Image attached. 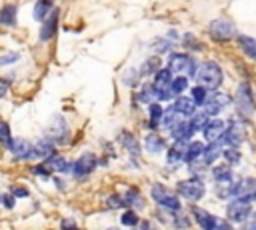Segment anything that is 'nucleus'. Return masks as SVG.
Here are the masks:
<instances>
[{"mask_svg":"<svg viewBox=\"0 0 256 230\" xmlns=\"http://www.w3.org/2000/svg\"><path fill=\"white\" fill-rule=\"evenodd\" d=\"M50 10H52V0H36V4H34V18L40 22V20H44L48 14H50Z\"/></svg>","mask_w":256,"mask_h":230,"instance_id":"c756f323","label":"nucleus"},{"mask_svg":"<svg viewBox=\"0 0 256 230\" xmlns=\"http://www.w3.org/2000/svg\"><path fill=\"white\" fill-rule=\"evenodd\" d=\"M54 154V144L48 140V138H40L36 144H34V158H40V160H46L48 156Z\"/></svg>","mask_w":256,"mask_h":230,"instance_id":"393cba45","label":"nucleus"},{"mask_svg":"<svg viewBox=\"0 0 256 230\" xmlns=\"http://www.w3.org/2000/svg\"><path fill=\"white\" fill-rule=\"evenodd\" d=\"M144 150H148L150 154H160L162 150H166V140H164L160 134L150 132V134H146V138H144Z\"/></svg>","mask_w":256,"mask_h":230,"instance_id":"412c9836","label":"nucleus"},{"mask_svg":"<svg viewBox=\"0 0 256 230\" xmlns=\"http://www.w3.org/2000/svg\"><path fill=\"white\" fill-rule=\"evenodd\" d=\"M148 114H150V122H148V126H150V128H156V126H158V122L162 120L164 108H162L156 100H152V102H148Z\"/></svg>","mask_w":256,"mask_h":230,"instance_id":"c85d7f7f","label":"nucleus"},{"mask_svg":"<svg viewBox=\"0 0 256 230\" xmlns=\"http://www.w3.org/2000/svg\"><path fill=\"white\" fill-rule=\"evenodd\" d=\"M58 18H60L58 10H50V14L44 20H40V32H38L40 42H48L50 38H54L58 30Z\"/></svg>","mask_w":256,"mask_h":230,"instance_id":"4468645a","label":"nucleus"},{"mask_svg":"<svg viewBox=\"0 0 256 230\" xmlns=\"http://www.w3.org/2000/svg\"><path fill=\"white\" fill-rule=\"evenodd\" d=\"M0 198H2V204H4L6 208H14V204H16V200H14V194H2Z\"/></svg>","mask_w":256,"mask_h":230,"instance_id":"de8ad7c7","label":"nucleus"},{"mask_svg":"<svg viewBox=\"0 0 256 230\" xmlns=\"http://www.w3.org/2000/svg\"><path fill=\"white\" fill-rule=\"evenodd\" d=\"M220 156H222V142H220V140H214V142H210L208 146H204L202 160H204L208 166H210V164H214Z\"/></svg>","mask_w":256,"mask_h":230,"instance_id":"5701e85b","label":"nucleus"},{"mask_svg":"<svg viewBox=\"0 0 256 230\" xmlns=\"http://www.w3.org/2000/svg\"><path fill=\"white\" fill-rule=\"evenodd\" d=\"M236 42H238L240 50H242L250 60H256V38H254V36L236 34Z\"/></svg>","mask_w":256,"mask_h":230,"instance_id":"4be33fe9","label":"nucleus"},{"mask_svg":"<svg viewBox=\"0 0 256 230\" xmlns=\"http://www.w3.org/2000/svg\"><path fill=\"white\" fill-rule=\"evenodd\" d=\"M236 34H238L236 32V26L228 18H214L208 24V36L214 42H228V40L236 38Z\"/></svg>","mask_w":256,"mask_h":230,"instance_id":"20e7f679","label":"nucleus"},{"mask_svg":"<svg viewBox=\"0 0 256 230\" xmlns=\"http://www.w3.org/2000/svg\"><path fill=\"white\" fill-rule=\"evenodd\" d=\"M44 138H48L52 144H64L70 138V126L62 116H54L50 124L44 130Z\"/></svg>","mask_w":256,"mask_h":230,"instance_id":"0eeeda50","label":"nucleus"},{"mask_svg":"<svg viewBox=\"0 0 256 230\" xmlns=\"http://www.w3.org/2000/svg\"><path fill=\"white\" fill-rule=\"evenodd\" d=\"M150 196H152V200L158 204V206H162V208H166L168 212H178L180 210V198L178 196H174L164 184H160V182H156V184H152V188H150Z\"/></svg>","mask_w":256,"mask_h":230,"instance_id":"39448f33","label":"nucleus"},{"mask_svg":"<svg viewBox=\"0 0 256 230\" xmlns=\"http://www.w3.org/2000/svg\"><path fill=\"white\" fill-rule=\"evenodd\" d=\"M172 110H176L180 116H192L196 112V102L192 100V96H184V94H178L172 102Z\"/></svg>","mask_w":256,"mask_h":230,"instance_id":"a211bd4d","label":"nucleus"},{"mask_svg":"<svg viewBox=\"0 0 256 230\" xmlns=\"http://www.w3.org/2000/svg\"><path fill=\"white\" fill-rule=\"evenodd\" d=\"M138 98L142 100V102H152V100H156V90H154V86L152 84H144L142 86V90H140V94H138Z\"/></svg>","mask_w":256,"mask_h":230,"instance_id":"4c0bfd02","label":"nucleus"},{"mask_svg":"<svg viewBox=\"0 0 256 230\" xmlns=\"http://www.w3.org/2000/svg\"><path fill=\"white\" fill-rule=\"evenodd\" d=\"M18 58H20L18 52H8V54L0 56V66H4V64H12V62H16Z\"/></svg>","mask_w":256,"mask_h":230,"instance_id":"a18cd8bd","label":"nucleus"},{"mask_svg":"<svg viewBox=\"0 0 256 230\" xmlns=\"http://www.w3.org/2000/svg\"><path fill=\"white\" fill-rule=\"evenodd\" d=\"M32 172H34V174H38V176H48V174H50V170L46 168V164H40V166H32Z\"/></svg>","mask_w":256,"mask_h":230,"instance_id":"09e8293b","label":"nucleus"},{"mask_svg":"<svg viewBox=\"0 0 256 230\" xmlns=\"http://www.w3.org/2000/svg\"><path fill=\"white\" fill-rule=\"evenodd\" d=\"M212 178H214V182H228L234 178V172H232L230 164H216L212 168Z\"/></svg>","mask_w":256,"mask_h":230,"instance_id":"bb28decb","label":"nucleus"},{"mask_svg":"<svg viewBox=\"0 0 256 230\" xmlns=\"http://www.w3.org/2000/svg\"><path fill=\"white\" fill-rule=\"evenodd\" d=\"M196 60L190 54L184 52H170L168 56V68L172 70V74H186V76H194L196 72Z\"/></svg>","mask_w":256,"mask_h":230,"instance_id":"423d86ee","label":"nucleus"},{"mask_svg":"<svg viewBox=\"0 0 256 230\" xmlns=\"http://www.w3.org/2000/svg\"><path fill=\"white\" fill-rule=\"evenodd\" d=\"M62 228H74L76 226V222L72 220V218H66V220H62V224H60Z\"/></svg>","mask_w":256,"mask_h":230,"instance_id":"603ef678","label":"nucleus"},{"mask_svg":"<svg viewBox=\"0 0 256 230\" xmlns=\"http://www.w3.org/2000/svg\"><path fill=\"white\" fill-rule=\"evenodd\" d=\"M206 96H208V90L204 88V86H194L192 88V100L196 102V106H202V102L206 100Z\"/></svg>","mask_w":256,"mask_h":230,"instance_id":"ea45409f","label":"nucleus"},{"mask_svg":"<svg viewBox=\"0 0 256 230\" xmlns=\"http://www.w3.org/2000/svg\"><path fill=\"white\" fill-rule=\"evenodd\" d=\"M234 198L254 202L256 200V178H242L240 182H234Z\"/></svg>","mask_w":256,"mask_h":230,"instance_id":"2eb2a0df","label":"nucleus"},{"mask_svg":"<svg viewBox=\"0 0 256 230\" xmlns=\"http://www.w3.org/2000/svg\"><path fill=\"white\" fill-rule=\"evenodd\" d=\"M222 156H224V158L228 160V164H232V166H236V164L240 162V150H238V146H228V150H224Z\"/></svg>","mask_w":256,"mask_h":230,"instance_id":"58836bf2","label":"nucleus"},{"mask_svg":"<svg viewBox=\"0 0 256 230\" xmlns=\"http://www.w3.org/2000/svg\"><path fill=\"white\" fill-rule=\"evenodd\" d=\"M250 214H252V206H250V202H246V200L234 198V200L228 202V206H226V216H228L230 222L242 224V222H246V220L250 218Z\"/></svg>","mask_w":256,"mask_h":230,"instance_id":"1a4fd4ad","label":"nucleus"},{"mask_svg":"<svg viewBox=\"0 0 256 230\" xmlns=\"http://www.w3.org/2000/svg\"><path fill=\"white\" fill-rule=\"evenodd\" d=\"M106 206L108 208H126V202H124V196H120V194H112V196H108L106 198Z\"/></svg>","mask_w":256,"mask_h":230,"instance_id":"37998d69","label":"nucleus"},{"mask_svg":"<svg viewBox=\"0 0 256 230\" xmlns=\"http://www.w3.org/2000/svg\"><path fill=\"white\" fill-rule=\"evenodd\" d=\"M176 190L182 198H186L188 202H198L204 198L206 194V186H204V180L202 176H192L188 180H180L176 184Z\"/></svg>","mask_w":256,"mask_h":230,"instance_id":"7ed1b4c3","label":"nucleus"},{"mask_svg":"<svg viewBox=\"0 0 256 230\" xmlns=\"http://www.w3.org/2000/svg\"><path fill=\"white\" fill-rule=\"evenodd\" d=\"M182 44H184V46H188V48H200V44L196 42V38H194L192 34H184Z\"/></svg>","mask_w":256,"mask_h":230,"instance_id":"49530a36","label":"nucleus"},{"mask_svg":"<svg viewBox=\"0 0 256 230\" xmlns=\"http://www.w3.org/2000/svg\"><path fill=\"white\" fill-rule=\"evenodd\" d=\"M8 86H10V82H8L6 78H0V100L6 96V92H8Z\"/></svg>","mask_w":256,"mask_h":230,"instance_id":"3c124183","label":"nucleus"},{"mask_svg":"<svg viewBox=\"0 0 256 230\" xmlns=\"http://www.w3.org/2000/svg\"><path fill=\"white\" fill-rule=\"evenodd\" d=\"M118 142L122 144V148H124L130 156H138V154H140V144H138V140H136V136H134L132 132L122 130L120 136H118Z\"/></svg>","mask_w":256,"mask_h":230,"instance_id":"aec40b11","label":"nucleus"},{"mask_svg":"<svg viewBox=\"0 0 256 230\" xmlns=\"http://www.w3.org/2000/svg\"><path fill=\"white\" fill-rule=\"evenodd\" d=\"M18 22V6L16 4H6L0 10V24L4 26H16Z\"/></svg>","mask_w":256,"mask_h":230,"instance_id":"b1692460","label":"nucleus"},{"mask_svg":"<svg viewBox=\"0 0 256 230\" xmlns=\"http://www.w3.org/2000/svg\"><path fill=\"white\" fill-rule=\"evenodd\" d=\"M182 118H184V116H180V114H178L176 110H172V108H170L168 112L164 110V114H162V120H160V122H162V126H164L166 130H168V128H172V126H174L176 122H180Z\"/></svg>","mask_w":256,"mask_h":230,"instance_id":"72a5a7b5","label":"nucleus"},{"mask_svg":"<svg viewBox=\"0 0 256 230\" xmlns=\"http://www.w3.org/2000/svg\"><path fill=\"white\" fill-rule=\"evenodd\" d=\"M188 122H190V128L194 130V134L196 132H200L202 128H204V124L208 122V114L202 110V112H194L192 114V118H188Z\"/></svg>","mask_w":256,"mask_h":230,"instance_id":"2f4dec72","label":"nucleus"},{"mask_svg":"<svg viewBox=\"0 0 256 230\" xmlns=\"http://www.w3.org/2000/svg\"><path fill=\"white\" fill-rule=\"evenodd\" d=\"M242 140H244V124L238 120L230 122V126L224 128V132L220 136V142L226 146H240Z\"/></svg>","mask_w":256,"mask_h":230,"instance_id":"f8f14e48","label":"nucleus"},{"mask_svg":"<svg viewBox=\"0 0 256 230\" xmlns=\"http://www.w3.org/2000/svg\"><path fill=\"white\" fill-rule=\"evenodd\" d=\"M124 202H126V206H136V204H138V208L144 206V202L140 200V190H138V188H130V190L124 194Z\"/></svg>","mask_w":256,"mask_h":230,"instance_id":"c9c22d12","label":"nucleus"},{"mask_svg":"<svg viewBox=\"0 0 256 230\" xmlns=\"http://www.w3.org/2000/svg\"><path fill=\"white\" fill-rule=\"evenodd\" d=\"M138 214L134 212V210H126L122 216H120V224H124V226H138Z\"/></svg>","mask_w":256,"mask_h":230,"instance_id":"a19ab883","label":"nucleus"},{"mask_svg":"<svg viewBox=\"0 0 256 230\" xmlns=\"http://www.w3.org/2000/svg\"><path fill=\"white\" fill-rule=\"evenodd\" d=\"M234 108H236V112H238V116H240L242 120H248V118L254 114V110H256V100H254L252 88H250L246 82H242V84L238 86V90H236Z\"/></svg>","mask_w":256,"mask_h":230,"instance_id":"f03ea898","label":"nucleus"},{"mask_svg":"<svg viewBox=\"0 0 256 230\" xmlns=\"http://www.w3.org/2000/svg\"><path fill=\"white\" fill-rule=\"evenodd\" d=\"M160 70V58L158 56H150L142 66H140V74H144V76H152V74H156Z\"/></svg>","mask_w":256,"mask_h":230,"instance_id":"7c9ffc66","label":"nucleus"},{"mask_svg":"<svg viewBox=\"0 0 256 230\" xmlns=\"http://www.w3.org/2000/svg\"><path fill=\"white\" fill-rule=\"evenodd\" d=\"M170 82H172V70L166 66V68H160L156 74H154V90H156V98L158 100H172L176 94L172 92L170 88Z\"/></svg>","mask_w":256,"mask_h":230,"instance_id":"6e6552de","label":"nucleus"},{"mask_svg":"<svg viewBox=\"0 0 256 230\" xmlns=\"http://www.w3.org/2000/svg\"><path fill=\"white\" fill-rule=\"evenodd\" d=\"M8 150H10L12 156H14L16 160H20V162L34 158V144L28 142V140H24V138H12Z\"/></svg>","mask_w":256,"mask_h":230,"instance_id":"ddd939ff","label":"nucleus"},{"mask_svg":"<svg viewBox=\"0 0 256 230\" xmlns=\"http://www.w3.org/2000/svg\"><path fill=\"white\" fill-rule=\"evenodd\" d=\"M228 104H230V96L224 94V92H218V90L212 92V94H208L206 100L202 102L204 112H206L208 116H218L224 108H228Z\"/></svg>","mask_w":256,"mask_h":230,"instance_id":"9d476101","label":"nucleus"},{"mask_svg":"<svg viewBox=\"0 0 256 230\" xmlns=\"http://www.w3.org/2000/svg\"><path fill=\"white\" fill-rule=\"evenodd\" d=\"M12 194H14V198H26V196H28V188H24V186H16V188L12 190Z\"/></svg>","mask_w":256,"mask_h":230,"instance_id":"8fccbe9b","label":"nucleus"},{"mask_svg":"<svg viewBox=\"0 0 256 230\" xmlns=\"http://www.w3.org/2000/svg\"><path fill=\"white\" fill-rule=\"evenodd\" d=\"M192 222L184 216V214H174V226H178V228H188Z\"/></svg>","mask_w":256,"mask_h":230,"instance_id":"c03bdc74","label":"nucleus"},{"mask_svg":"<svg viewBox=\"0 0 256 230\" xmlns=\"http://www.w3.org/2000/svg\"><path fill=\"white\" fill-rule=\"evenodd\" d=\"M168 132H170L172 140H190V136L194 134V130L190 128V122L184 118L180 122H176L172 128H168Z\"/></svg>","mask_w":256,"mask_h":230,"instance_id":"6ab92c4d","label":"nucleus"},{"mask_svg":"<svg viewBox=\"0 0 256 230\" xmlns=\"http://www.w3.org/2000/svg\"><path fill=\"white\" fill-rule=\"evenodd\" d=\"M12 142V130H10V124L6 120H0V144L4 148H8Z\"/></svg>","mask_w":256,"mask_h":230,"instance_id":"e433bc0d","label":"nucleus"},{"mask_svg":"<svg viewBox=\"0 0 256 230\" xmlns=\"http://www.w3.org/2000/svg\"><path fill=\"white\" fill-rule=\"evenodd\" d=\"M96 166H98L96 156H94L92 152H84L82 156H78V158L72 162V170H70V172H72L76 178H84V176H88Z\"/></svg>","mask_w":256,"mask_h":230,"instance_id":"9b49d317","label":"nucleus"},{"mask_svg":"<svg viewBox=\"0 0 256 230\" xmlns=\"http://www.w3.org/2000/svg\"><path fill=\"white\" fill-rule=\"evenodd\" d=\"M44 164H46L48 170H56V172H70V170H72V164L66 162V160H64L62 156H58V154L48 156Z\"/></svg>","mask_w":256,"mask_h":230,"instance_id":"a878e982","label":"nucleus"},{"mask_svg":"<svg viewBox=\"0 0 256 230\" xmlns=\"http://www.w3.org/2000/svg\"><path fill=\"white\" fill-rule=\"evenodd\" d=\"M170 88H172V92H174L176 96H178V94H184V90L188 88V78H186L184 74H178L176 78H172Z\"/></svg>","mask_w":256,"mask_h":230,"instance_id":"f704fd0d","label":"nucleus"},{"mask_svg":"<svg viewBox=\"0 0 256 230\" xmlns=\"http://www.w3.org/2000/svg\"><path fill=\"white\" fill-rule=\"evenodd\" d=\"M194 78L200 86H204L206 90H218L222 80H224V72L220 68L218 62L214 60H204L196 66V72H194Z\"/></svg>","mask_w":256,"mask_h":230,"instance_id":"f257e3e1","label":"nucleus"},{"mask_svg":"<svg viewBox=\"0 0 256 230\" xmlns=\"http://www.w3.org/2000/svg\"><path fill=\"white\" fill-rule=\"evenodd\" d=\"M172 42H174V40H170V38H160V40H156V42L152 44V48H154L158 54H166V52L172 48Z\"/></svg>","mask_w":256,"mask_h":230,"instance_id":"79ce46f5","label":"nucleus"},{"mask_svg":"<svg viewBox=\"0 0 256 230\" xmlns=\"http://www.w3.org/2000/svg\"><path fill=\"white\" fill-rule=\"evenodd\" d=\"M216 194L224 200L228 198H234V182L228 180V182H216Z\"/></svg>","mask_w":256,"mask_h":230,"instance_id":"473e14b6","label":"nucleus"},{"mask_svg":"<svg viewBox=\"0 0 256 230\" xmlns=\"http://www.w3.org/2000/svg\"><path fill=\"white\" fill-rule=\"evenodd\" d=\"M224 128H226V124H224L222 118H208V122L202 128V134L208 142H214V140H220Z\"/></svg>","mask_w":256,"mask_h":230,"instance_id":"f3484780","label":"nucleus"},{"mask_svg":"<svg viewBox=\"0 0 256 230\" xmlns=\"http://www.w3.org/2000/svg\"><path fill=\"white\" fill-rule=\"evenodd\" d=\"M204 142H200V140H194V142H188V148H186V154H184V162H192V160H196V158H200L202 156V152H204Z\"/></svg>","mask_w":256,"mask_h":230,"instance_id":"cd10ccee","label":"nucleus"},{"mask_svg":"<svg viewBox=\"0 0 256 230\" xmlns=\"http://www.w3.org/2000/svg\"><path fill=\"white\" fill-rule=\"evenodd\" d=\"M192 214H194V220H196L202 228H206V230H214V228H218V226H228V224H222L214 214H210V212L204 210V208H192Z\"/></svg>","mask_w":256,"mask_h":230,"instance_id":"dca6fc26","label":"nucleus"}]
</instances>
